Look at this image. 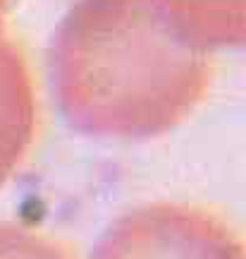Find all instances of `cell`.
Segmentation results:
<instances>
[{
	"label": "cell",
	"mask_w": 246,
	"mask_h": 259,
	"mask_svg": "<svg viewBox=\"0 0 246 259\" xmlns=\"http://www.w3.org/2000/svg\"><path fill=\"white\" fill-rule=\"evenodd\" d=\"M244 41V0H77L48 46L67 125L86 137L144 142L201 106L215 53Z\"/></svg>",
	"instance_id": "obj_1"
},
{
	"label": "cell",
	"mask_w": 246,
	"mask_h": 259,
	"mask_svg": "<svg viewBox=\"0 0 246 259\" xmlns=\"http://www.w3.org/2000/svg\"><path fill=\"white\" fill-rule=\"evenodd\" d=\"M89 259H246L232 223L206 204L158 199L119 213Z\"/></svg>",
	"instance_id": "obj_2"
},
{
	"label": "cell",
	"mask_w": 246,
	"mask_h": 259,
	"mask_svg": "<svg viewBox=\"0 0 246 259\" xmlns=\"http://www.w3.org/2000/svg\"><path fill=\"white\" fill-rule=\"evenodd\" d=\"M36 130L38 94L31 63L8 31L0 36V187L29 156Z\"/></svg>",
	"instance_id": "obj_3"
},
{
	"label": "cell",
	"mask_w": 246,
	"mask_h": 259,
	"mask_svg": "<svg viewBox=\"0 0 246 259\" xmlns=\"http://www.w3.org/2000/svg\"><path fill=\"white\" fill-rule=\"evenodd\" d=\"M0 259H74L60 238L17 221H0Z\"/></svg>",
	"instance_id": "obj_4"
},
{
	"label": "cell",
	"mask_w": 246,
	"mask_h": 259,
	"mask_svg": "<svg viewBox=\"0 0 246 259\" xmlns=\"http://www.w3.org/2000/svg\"><path fill=\"white\" fill-rule=\"evenodd\" d=\"M8 15H10V0H0V36L8 34Z\"/></svg>",
	"instance_id": "obj_5"
}]
</instances>
